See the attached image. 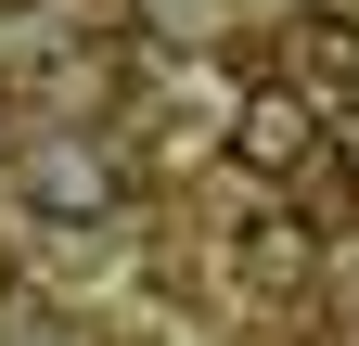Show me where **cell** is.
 I'll use <instances>...</instances> for the list:
<instances>
[{
  "label": "cell",
  "mask_w": 359,
  "mask_h": 346,
  "mask_svg": "<svg viewBox=\"0 0 359 346\" xmlns=\"http://www.w3.org/2000/svg\"><path fill=\"white\" fill-rule=\"evenodd\" d=\"M231 154L257 167V180H295V167L321 154V103H308L295 77H283V90H244V116H231Z\"/></svg>",
  "instance_id": "obj_1"
},
{
  "label": "cell",
  "mask_w": 359,
  "mask_h": 346,
  "mask_svg": "<svg viewBox=\"0 0 359 346\" xmlns=\"http://www.w3.org/2000/svg\"><path fill=\"white\" fill-rule=\"evenodd\" d=\"M295 64L321 77V90H346V77H359V13H308L295 26Z\"/></svg>",
  "instance_id": "obj_2"
},
{
  "label": "cell",
  "mask_w": 359,
  "mask_h": 346,
  "mask_svg": "<svg viewBox=\"0 0 359 346\" xmlns=\"http://www.w3.org/2000/svg\"><path fill=\"white\" fill-rule=\"evenodd\" d=\"M39 193H52V205H103L116 180H103V167H90V154H39Z\"/></svg>",
  "instance_id": "obj_3"
},
{
  "label": "cell",
  "mask_w": 359,
  "mask_h": 346,
  "mask_svg": "<svg viewBox=\"0 0 359 346\" xmlns=\"http://www.w3.org/2000/svg\"><path fill=\"white\" fill-rule=\"evenodd\" d=\"M244 270H257V282H295V270H308V231H295V219H283V231H257V244H244Z\"/></svg>",
  "instance_id": "obj_4"
},
{
  "label": "cell",
  "mask_w": 359,
  "mask_h": 346,
  "mask_svg": "<svg viewBox=\"0 0 359 346\" xmlns=\"http://www.w3.org/2000/svg\"><path fill=\"white\" fill-rule=\"evenodd\" d=\"M334 141H346V180H359V116H346V128H334Z\"/></svg>",
  "instance_id": "obj_5"
}]
</instances>
